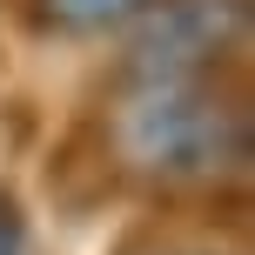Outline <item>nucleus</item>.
Returning <instances> with one entry per match:
<instances>
[{
  "instance_id": "nucleus-1",
  "label": "nucleus",
  "mask_w": 255,
  "mask_h": 255,
  "mask_svg": "<svg viewBox=\"0 0 255 255\" xmlns=\"http://www.w3.org/2000/svg\"><path fill=\"white\" fill-rule=\"evenodd\" d=\"M128 0H61V13H74V20H94V13H115Z\"/></svg>"
}]
</instances>
